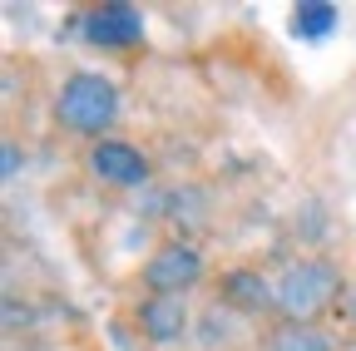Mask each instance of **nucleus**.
Instances as JSON below:
<instances>
[{
	"mask_svg": "<svg viewBox=\"0 0 356 351\" xmlns=\"http://www.w3.org/2000/svg\"><path fill=\"white\" fill-rule=\"evenodd\" d=\"M228 292H233L238 302H248V307H257V302H267V292H262V282H257V277H248V272H233V277H228Z\"/></svg>",
	"mask_w": 356,
	"mask_h": 351,
	"instance_id": "1a4fd4ad",
	"label": "nucleus"
},
{
	"mask_svg": "<svg viewBox=\"0 0 356 351\" xmlns=\"http://www.w3.org/2000/svg\"><path fill=\"white\" fill-rule=\"evenodd\" d=\"M277 351H327V341L312 332V327H287L282 341H277Z\"/></svg>",
	"mask_w": 356,
	"mask_h": 351,
	"instance_id": "6e6552de",
	"label": "nucleus"
},
{
	"mask_svg": "<svg viewBox=\"0 0 356 351\" xmlns=\"http://www.w3.org/2000/svg\"><path fill=\"white\" fill-rule=\"evenodd\" d=\"M89 168H95L104 183H144V173H149L144 154L129 149V144H99L89 154Z\"/></svg>",
	"mask_w": 356,
	"mask_h": 351,
	"instance_id": "39448f33",
	"label": "nucleus"
},
{
	"mask_svg": "<svg viewBox=\"0 0 356 351\" xmlns=\"http://www.w3.org/2000/svg\"><path fill=\"white\" fill-rule=\"evenodd\" d=\"M332 25H337V6H327V0H307V6H297V15H292V30L307 35V40H322Z\"/></svg>",
	"mask_w": 356,
	"mask_h": 351,
	"instance_id": "0eeeda50",
	"label": "nucleus"
},
{
	"mask_svg": "<svg viewBox=\"0 0 356 351\" xmlns=\"http://www.w3.org/2000/svg\"><path fill=\"white\" fill-rule=\"evenodd\" d=\"M114 84L99 79V74H74L60 95V119L79 134H99V129L114 119Z\"/></svg>",
	"mask_w": 356,
	"mask_h": 351,
	"instance_id": "f257e3e1",
	"label": "nucleus"
},
{
	"mask_svg": "<svg viewBox=\"0 0 356 351\" xmlns=\"http://www.w3.org/2000/svg\"><path fill=\"white\" fill-rule=\"evenodd\" d=\"M337 297V272L327 268V262H302V268H292L277 287V302L287 307V317L307 322V317H317L322 307Z\"/></svg>",
	"mask_w": 356,
	"mask_h": 351,
	"instance_id": "f03ea898",
	"label": "nucleus"
},
{
	"mask_svg": "<svg viewBox=\"0 0 356 351\" xmlns=\"http://www.w3.org/2000/svg\"><path fill=\"white\" fill-rule=\"evenodd\" d=\"M188 312H184V297H149L144 302V332L154 341H173L178 332H184Z\"/></svg>",
	"mask_w": 356,
	"mask_h": 351,
	"instance_id": "423d86ee",
	"label": "nucleus"
},
{
	"mask_svg": "<svg viewBox=\"0 0 356 351\" xmlns=\"http://www.w3.org/2000/svg\"><path fill=\"white\" fill-rule=\"evenodd\" d=\"M198 272H203L198 252L173 243V247H159V257L149 262V287H154V297H178V287H188Z\"/></svg>",
	"mask_w": 356,
	"mask_h": 351,
	"instance_id": "20e7f679",
	"label": "nucleus"
},
{
	"mask_svg": "<svg viewBox=\"0 0 356 351\" xmlns=\"http://www.w3.org/2000/svg\"><path fill=\"white\" fill-rule=\"evenodd\" d=\"M139 35H144V20L134 6H104V10H89V20H84V40L89 45H104V50L134 45Z\"/></svg>",
	"mask_w": 356,
	"mask_h": 351,
	"instance_id": "7ed1b4c3",
	"label": "nucleus"
}]
</instances>
